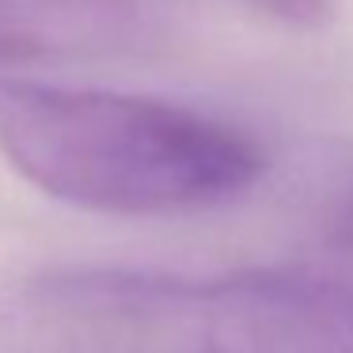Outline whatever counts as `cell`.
<instances>
[{
	"label": "cell",
	"instance_id": "cell-1",
	"mask_svg": "<svg viewBox=\"0 0 353 353\" xmlns=\"http://www.w3.org/2000/svg\"><path fill=\"white\" fill-rule=\"evenodd\" d=\"M0 152L50 198L114 216H175L251 190V133L148 95L0 77Z\"/></svg>",
	"mask_w": 353,
	"mask_h": 353
},
{
	"label": "cell",
	"instance_id": "cell-2",
	"mask_svg": "<svg viewBox=\"0 0 353 353\" xmlns=\"http://www.w3.org/2000/svg\"><path fill=\"white\" fill-rule=\"evenodd\" d=\"M0 353H289L281 274L50 270L0 289Z\"/></svg>",
	"mask_w": 353,
	"mask_h": 353
},
{
	"label": "cell",
	"instance_id": "cell-3",
	"mask_svg": "<svg viewBox=\"0 0 353 353\" xmlns=\"http://www.w3.org/2000/svg\"><path fill=\"white\" fill-rule=\"evenodd\" d=\"M145 31L141 0H0V61L114 54Z\"/></svg>",
	"mask_w": 353,
	"mask_h": 353
},
{
	"label": "cell",
	"instance_id": "cell-4",
	"mask_svg": "<svg viewBox=\"0 0 353 353\" xmlns=\"http://www.w3.org/2000/svg\"><path fill=\"white\" fill-rule=\"evenodd\" d=\"M247 4L285 27H323L334 16V0H247Z\"/></svg>",
	"mask_w": 353,
	"mask_h": 353
},
{
	"label": "cell",
	"instance_id": "cell-5",
	"mask_svg": "<svg viewBox=\"0 0 353 353\" xmlns=\"http://www.w3.org/2000/svg\"><path fill=\"white\" fill-rule=\"evenodd\" d=\"M330 254L353 270V198L345 201V209L338 213L334 228H330Z\"/></svg>",
	"mask_w": 353,
	"mask_h": 353
}]
</instances>
